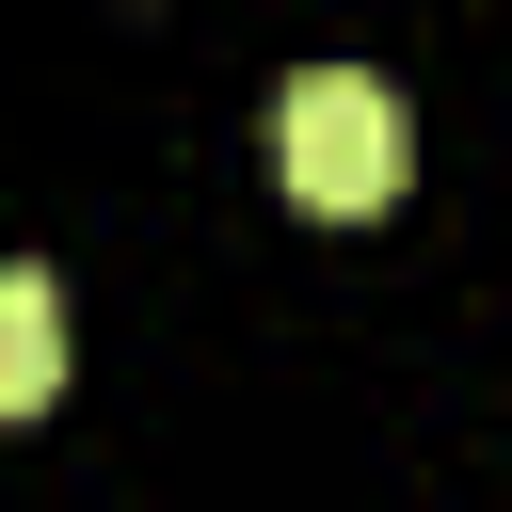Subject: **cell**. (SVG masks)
<instances>
[{"label":"cell","instance_id":"7a4b0ae2","mask_svg":"<svg viewBox=\"0 0 512 512\" xmlns=\"http://www.w3.org/2000/svg\"><path fill=\"white\" fill-rule=\"evenodd\" d=\"M64 400V288L0 256V416H48Z\"/></svg>","mask_w":512,"mask_h":512},{"label":"cell","instance_id":"6da1fadb","mask_svg":"<svg viewBox=\"0 0 512 512\" xmlns=\"http://www.w3.org/2000/svg\"><path fill=\"white\" fill-rule=\"evenodd\" d=\"M272 160H288V208L368 224V208H400V176H416V112H400L368 64H304L288 112H272Z\"/></svg>","mask_w":512,"mask_h":512}]
</instances>
